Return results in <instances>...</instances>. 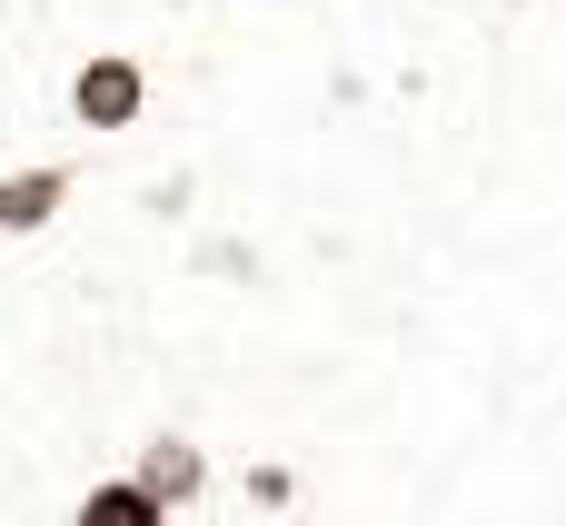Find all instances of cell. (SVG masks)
<instances>
[{
    "label": "cell",
    "mask_w": 566,
    "mask_h": 526,
    "mask_svg": "<svg viewBox=\"0 0 566 526\" xmlns=\"http://www.w3.org/2000/svg\"><path fill=\"white\" fill-rule=\"evenodd\" d=\"M249 497H259V507H289V497H298V467H279V457H269V467L249 477Z\"/></svg>",
    "instance_id": "5b68a950"
},
{
    "label": "cell",
    "mask_w": 566,
    "mask_h": 526,
    "mask_svg": "<svg viewBox=\"0 0 566 526\" xmlns=\"http://www.w3.org/2000/svg\"><path fill=\"white\" fill-rule=\"evenodd\" d=\"M70 199H80V169H70V159H20V169H0V249L50 239Z\"/></svg>",
    "instance_id": "3957f363"
},
{
    "label": "cell",
    "mask_w": 566,
    "mask_h": 526,
    "mask_svg": "<svg viewBox=\"0 0 566 526\" xmlns=\"http://www.w3.org/2000/svg\"><path fill=\"white\" fill-rule=\"evenodd\" d=\"M60 99H70V119H80L90 139H119V129L149 119V60H139V50H90Z\"/></svg>",
    "instance_id": "6da1fadb"
},
{
    "label": "cell",
    "mask_w": 566,
    "mask_h": 526,
    "mask_svg": "<svg viewBox=\"0 0 566 526\" xmlns=\"http://www.w3.org/2000/svg\"><path fill=\"white\" fill-rule=\"evenodd\" d=\"M60 526H169V517H159L129 477H90V487L70 497V517H60Z\"/></svg>",
    "instance_id": "277c9868"
},
{
    "label": "cell",
    "mask_w": 566,
    "mask_h": 526,
    "mask_svg": "<svg viewBox=\"0 0 566 526\" xmlns=\"http://www.w3.org/2000/svg\"><path fill=\"white\" fill-rule=\"evenodd\" d=\"M209 438H189V428H149L139 448H129V487L159 507V517H179V507H199L209 497Z\"/></svg>",
    "instance_id": "7a4b0ae2"
},
{
    "label": "cell",
    "mask_w": 566,
    "mask_h": 526,
    "mask_svg": "<svg viewBox=\"0 0 566 526\" xmlns=\"http://www.w3.org/2000/svg\"><path fill=\"white\" fill-rule=\"evenodd\" d=\"M239 526H249V517H239Z\"/></svg>",
    "instance_id": "8992f818"
}]
</instances>
